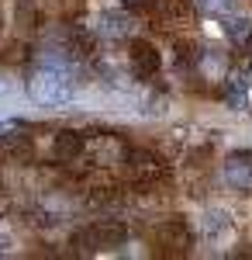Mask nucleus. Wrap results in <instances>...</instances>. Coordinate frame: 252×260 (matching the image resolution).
<instances>
[{"mask_svg": "<svg viewBox=\"0 0 252 260\" xmlns=\"http://www.w3.org/2000/svg\"><path fill=\"white\" fill-rule=\"evenodd\" d=\"M28 94L38 101V104L59 108V104H69V101L76 98V80H73V73L62 62H45V66H38L31 73Z\"/></svg>", "mask_w": 252, "mask_h": 260, "instance_id": "nucleus-1", "label": "nucleus"}, {"mask_svg": "<svg viewBox=\"0 0 252 260\" xmlns=\"http://www.w3.org/2000/svg\"><path fill=\"white\" fill-rule=\"evenodd\" d=\"M128 240V229L121 225L117 219H100L94 225H87V229H79L73 243L83 246L87 253H104V250H114V246H124Z\"/></svg>", "mask_w": 252, "mask_h": 260, "instance_id": "nucleus-2", "label": "nucleus"}, {"mask_svg": "<svg viewBox=\"0 0 252 260\" xmlns=\"http://www.w3.org/2000/svg\"><path fill=\"white\" fill-rule=\"evenodd\" d=\"M155 243H159L162 253H170V257H183V253H190L194 236H190V225H187L183 219H170V222H162V225L155 229Z\"/></svg>", "mask_w": 252, "mask_h": 260, "instance_id": "nucleus-3", "label": "nucleus"}, {"mask_svg": "<svg viewBox=\"0 0 252 260\" xmlns=\"http://www.w3.org/2000/svg\"><path fill=\"white\" fill-rule=\"evenodd\" d=\"M124 163H128V174L138 184H155V180L166 177V163L149 149H124Z\"/></svg>", "mask_w": 252, "mask_h": 260, "instance_id": "nucleus-4", "label": "nucleus"}, {"mask_svg": "<svg viewBox=\"0 0 252 260\" xmlns=\"http://www.w3.org/2000/svg\"><path fill=\"white\" fill-rule=\"evenodd\" d=\"M152 18H155L159 28L176 31V28H187V24L194 21V14H190V4H187V0H155Z\"/></svg>", "mask_w": 252, "mask_h": 260, "instance_id": "nucleus-5", "label": "nucleus"}, {"mask_svg": "<svg viewBox=\"0 0 252 260\" xmlns=\"http://www.w3.org/2000/svg\"><path fill=\"white\" fill-rule=\"evenodd\" d=\"M128 62H132V70H135V77H142V80L155 77L159 66H162L159 52H155V45H152V42H145V39H135L132 45H128Z\"/></svg>", "mask_w": 252, "mask_h": 260, "instance_id": "nucleus-6", "label": "nucleus"}, {"mask_svg": "<svg viewBox=\"0 0 252 260\" xmlns=\"http://www.w3.org/2000/svg\"><path fill=\"white\" fill-rule=\"evenodd\" d=\"M221 174L232 187H252V149H235L228 153V160L221 163Z\"/></svg>", "mask_w": 252, "mask_h": 260, "instance_id": "nucleus-7", "label": "nucleus"}, {"mask_svg": "<svg viewBox=\"0 0 252 260\" xmlns=\"http://www.w3.org/2000/svg\"><path fill=\"white\" fill-rule=\"evenodd\" d=\"M132 31H135V18L128 11H107V14H100L97 35H104V39H132Z\"/></svg>", "mask_w": 252, "mask_h": 260, "instance_id": "nucleus-8", "label": "nucleus"}, {"mask_svg": "<svg viewBox=\"0 0 252 260\" xmlns=\"http://www.w3.org/2000/svg\"><path fill=\"white\" fill-rule=\"evenodd\" d=\"M197 70H200L204 80L221 83L228 77V56H225L221 49H200V52H197Z\"/></svg>", "mask_w": 252, "mask_h": 260, "instance_id": "nucleus-9", "label": "nucleus"}, {"mask_svg": "<svg viewBox=\"0 0 252 260\" xmlns=\"http://www.w3.org/2000/svg\"><path fill=\"white\" fill-rule=\"evenodd\" d=\"M87 153L94 156L97 167H107V163H114V160H124V146H121L117 139H107V136L87 139Z\"/></svg>", "mask_w": 252, "mask_h": 260, "instance_id": "nucleus-10", "label": "nucleus"}, {"mask_svg": "<svg viewBox=\"0 0 252 260\" xmlns=\"http://www.w3.org/2000/svg\"><path fill=\"white\" fill-rule=\"evenodd\" d=\"M52 153H56L59 160H79L83 153H87V136H79L73 128H66V132H59L56 136V146H52Z\"/></svg>", "mask_w": 252, "mask_h": 260, "instance_id": "nucleus-11", "label": "nucleus"}, {"mask_svg": "<svg viewBox=\"0 0 252 260\" xmlns=\"http://www.w3.org/2000/svg\"><path fill=\"white\" fill-rule=\"evenodd\" d=\"M225 35L242 45V42L252 35V21L249 18H228V21H225Z\"/></svg>", "mask_w": 252, "mask_h": 260, "instance_id": "nucleus-12", "label": "nucleus"}, {"mask_svg": "<svg viewBox=\"0 0 252 260\" xmlns=\"http://www.w3.org/2000/svg\"><path fill=\"white\" fill-rule=\"evenodd\" d=\"M204 229H207V236H218V233H228V215L218 208V212H207L204 215Z\"/></svg>", "mask_w": 252, "mask_h": 260, "instance_id": "nucleus-13", "label": "nucleus"}, {"mask_svg": "<svg viewBox=\"0 0 252 260\" xmlns=\"http://www.w3.org/2000/svg\"><path fill=\"white\" fill-rule=\"evenodd\" d=\"M204 11H228L232 7V0H197Z\"/></svg>", "mask_w": 252, "mask_h": 260, "instance_id": "nucleus-14", "label": "nucleus"}, {"mask_svg": "<svg viewBox=\"0 0 252 260\" xmlns=\"http://www.w3.org/2000/svg\"><path fill=\"white\" fill-rule=\"evenodd\" d=\"M7 205H11V198H7V191H4V184H0V215L7 212Z\"/></svg>", "mask_w": 252, "mask_h": 260, "instance_id": "nucleus-15", "label": "nucleus"}, {"mask_svg": "<svg viewBox=\"0 0 252 260\" xmlns=\"http://www.w3.org/2000/svg\"><path fill=\"white\" fill-rule=\"evenodd\" d=\"M0 31H4V11H0Z\"/></svg>", "mask_w": 252, "mask_h": 260, "instance_id": "nucleus-16", "label": "nucleus"}, {"mask_svg": "<svg viewBox=\"0 0 252 260\" xmlns=\"http://www.w3.org/2000/svg\"><path fill=\"white\" fill-rule=\"evenodd\" d=\"M4 90H7V87H4V83H0V94H4Z\"/></svg>", "mask_w": 252, "mask_h": 260, "instance_id": "nucleus-17", "label": "nucleus"}, {"mask_svg": "<svg viewBox=\"0 0 252 260\" xmlns=\"http://www.w3.org/2000/svg\"><path fill=\"white\" fill-rule=\"evenodd\" d=\"M128 4H138V0H128Z\"/></svg>", "mask_w": 252, "mask_h": 260, "instance_id": "nucleus-18", "label": "nucleus"}]
</instances>
